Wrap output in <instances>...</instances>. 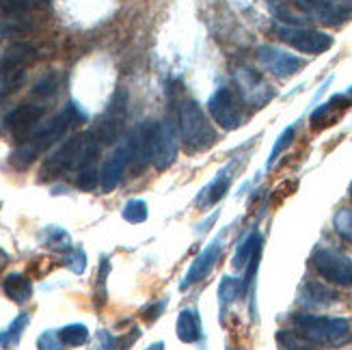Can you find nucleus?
Returning <instances> with one entry per match:
<instances>
[{"instance_id":"f257e3e1","label":"nucleus","mask_w":352,"mask_h":350,"mask_svg":"<svg viewBox=\"0 0 352 350\" xmlns=\"http://www.w3.org/2000/svg\"><path fill=\"white\" fill-rule=\"evenodd\" d=\"M82 121H87V113L80 109V104L69 102L63 113H58L56 117L45 121V124L37 126V130L9 156V162L20 171L26 169V166H30L35 162V158L41 154V151H45L54 143H58L72 126L82 124Z\"/></svg>"},{"instance_id":"f03ea898","label":"nucleus","mask_w":352,"mask_h":350,"mask_svg":"<svg viewBox=\"0 0 352 350\" xmlns=\"http://www.w3.org/2000/svg\"><path fill=\"white\" fill-rule=\"evenodd\" d=\"M294 331L316 346L342 348L352 342V329L346 318H329L314 314H296L292 318Z\"/></svg>"},{"instance_id":"7ed1b4c3","label":"nucleus","mask_w":352,"mask_h":350,"mask_svg":"<svg viewBox=\"0 0 352 350\" xmlns=\"http://www.w3.org/2000/svg\"><path fill=\"white\" fill-rule=\"evenodd\" d=\"M179 136L188 151H206L217 141V132L195 100H184L177 113Z\"/></svg>"},{"instance_id":"20e7f679","label":"nucleus","mask_w":352,"mask_h":350,"mask_svg":"<svg viewBox=\"0 0 352 350\" xmlns=\"http://www.w3.org/2000/svg\"><path fill=\"white\" fill-rule=\"evenodd\" d=\"M274 35H277L283 43L292 45L294 50L305 54H322L333 48V37L324 30H316L307 26H274Z\"/></svg>"},{"instance_id":"39448f33","label":"nucleus","mask_w":352,"mask_h":350,"mask_svg":"<svg viewBox=\"0 0 352 350\" xmlns=\"http://www.w3.org/2000/svg\"><path fill=\"white\" fill-rule=\"evenodd\" d=\"M244 102L232 87H219L208 100V111L223 130H236L244 121Z\"/></svg>"},{"instance_id":"423d86ee","label":"nucleus","mask_w":352,"mask_h":350,"mask_svg":"<svg viewBox=\"0 0 352 350\" xmlns=\"http://www.w3.org/2000/svg\"><path fill=\"white\" fill-rule=\"evenodd\" d=\"M89 134L91 132H82V134L72 136L69 141H65L54 151V154H50L48 158H45L41 164L39 177L41 179H54L58 175L67 173L69 169H78V162L82 156V149L89 141Z\"/></svg>"},{"instance_id":"0eeeda50","label":"nucleus","mask_w":352,"mask_h":350,"mask_svg":"<svg viewBox=\"0 0 352 350\" xmlns=\"http://www.w3.org/2000/svg\"><path fill=\"white\" fill-rule=\"evenodd\" d=\"M311 264L322 279L344 285V287L352 285V260L344 253L327 249V247L316 249L311 255Z\"/></svg>"},{"instance_id":"6e6552de","label":"nucleus","mask_w":352,"mask_h":350,"mask_svg":"<svg viewBox=\"0 0 352 350\" xmlns=\"http://www.w3.org/2000/svg\"><path fill=\"white\" fill-rule=\"evenodd\" d=\"M234 80H236L242 102L253 106V109H264V106L274 98L272 87L259 76V72H255L247 65H242L234 72Z\"/></svg>"},{"instance_id":"1a4fd4ad","label":"nucleus","mask_w":352,"mask_h":350,"mask_svg":"<svg viewBox=\"0 0 352 350\" xmlns=\"http://www.w3.org/2000/svg\"><path fill=\"white\" fill-rule=\"evenodd\" d=\"M300 11L320 24L340 26L352 18V5L346 0H296Z\"/></svg>"},{"instance_id":"9d476101","label":"nucleus","mask_w":352,"mask_h":350,"mask_svg":"<svg viewBox=\"0 0 352 350\" xmlns=\"http://www.w3.org/2000/svg\"><path fill=\"white\" fill-rule=\"evenodd\" d=\"M257 61L262 63L264 69H268L270 74L279 76V78H287V76H294L298 74L305 65H307V61L296 56V54H289L277 45H259L257 48Z\"/></svg>"},{"instance_id":"9b49d317","label":"nucleus","mask_w":352,"mask_h":350,"mask_svg":"<svg viewBox=\"0 0 352 350\" xmlns=\"http://www.w3.org/2000/svg\"><path fill=\"white\" fill-rule=\"evenodd\" d=\"M177 158V136L171 126V121H160L156 124L154 145H151V164L158 171L169 169Z\"/></svg>"},{"instance_id":"f8f14e48","label":"nucleus","mask_w":352,"mask_h":350,"mask_svg":"<svg viewBox=\"0 0 352 350\" xmlns=\"http://www.w3.org/2000/svg\"><path fill=\"white\" fill-rule=\"evenodd\" d=\"M43 113L45 109L39 104H20L5 117V128L22 143L37 130V124L41 121Z\"/></svg>"},{"instance_id":"ddd939ff","label":"nucleus","mask_w":352,"mask_h":350,"mask_svg":"<svg viewBox=\"0 0 352 350\" xmlns=\"http://www.w3.org/2000/svg\"><path fill=\"white\" fill-rule=\"evenodd\" d=\"M221 251H223V234L214 238L210 245L195 257V262L190 264L186 277L182 279L179 290H188L190 285H195L197 281H201L210 275V270L217 266V262L221 260Z\"/></svg>"},{"instance_id":"4468645a","label":"nucleus","mask_w":352,"mask_h":350,"mask_svg":"<svg viewBox=\"0 0 352 350\" xmlns=\"http://www.w3.org/2000/svg\"><path fill=\"white\" fill-rule=\"evenodd\" d=\"M132 162V149H130V143H121L113 154L111 158L104 162L102 166V173H100V186L104 193H111L119 186L121 177H124L128 164Z\"/></svg>"},{"instance_id":"2eb2a0df","label":"nucleus","mask_w":352,"mask_h":350,"mask_svg":"<svg viewBox=\"0 0 352 350\" xmlns=\"http://www.w3.org/2000/svg\"><path fill=\"white\" fill-rule=\"evenodd\" d=\"M154 132H156V121H143V124L132 132L128 139L132 149V160L136 169H143L151 162V145H154Z\"/></svg>"},{"instance_id":"dca6fc26","label":"nucleus","mask_w":352,"mask_h":350,"mask_svg":"<svg viewBox=\"0 0 352 350\" xmlns=\"http://www.w3.org/2000/svg\"><path fill=\"white\" fill-rule=\"evenodd\" d=\"M37 58V50L35 45L18 41L9 45L5 50L3 58H0V74H9V72H18V69H26L33 61Z\"/></svg>"},{"instance_id":"f3484780","label":"nucleus","mask_w":352,"mask_h":350,"mask_svg":"<svg viewBox=\"0 0 352 350\" xmlns=\"http://www.w3.org/2000/svg\"><path fill=\"white\" fill-rule=\"evenodd\" d=\"M229 173H232V164H227L225 169H221L217 175H214V179L201 190V195L197 197V204L201 208H210L214 204H219L227 195L229 184H232V175H229Z\"/></svg>"},{"instance_id":"a211bd4d","label":"nucleus","mask_w":352,"mask_h":350,"mask_svg":"<svg viewBox=\"0 0 352 350\" xmlns=\"http://www.w3.org/2000/svg\"><path fill=\"white\" fill-rule=\"evenodd\" d=\"M268 11L283 26H305L309 22V18L300 11L294 0H268Z\"/></svg>"},{"instance_id":"6ab92c4d","label":"nucleus","mask_w":352,"mask_h":350,"mask_svg":"<svg viewBox=\"0 0 352 350\" xmlns=\"http://www.w3.org/2000/svg\"><path fill=\"white\" fill-rule=\"evenodd\" d=\"M348 96H333L329 102L320 104L318 109L311 113L309 121L314 128H322V126H331L335 119H338L346 109H348Z\"/></svg>"},{"instance_id":"aec40b11","label":"nucleus","mask_w":352,"mask_h":350,"mask_svg":"<svg viewBox=\"0 0 352 350\" xmlns=\"http://www.w3.org/2000/svg\"><path fill=\"white\" fill-rule=\"evenodd\" d=\"M177 338L184 344H195L201 340L204 336V327H201V318H199L197 309H182L177 316Z\"/></svg>"},{"instance_id":"412c9836","label":"nucleus","mask_w":352,"mask_h":350,"mask_svg":"<svg viewBox=\"0 0 352 350\" xmlns=\"http://www.w3.org/2000/svg\"><path fill=\"white\" fill-rule=\"evenodd\" d=\"M3 292L13 303L24 305V303H28L30 296H33V283H30V279L22 275V272H11V275L3 279Z\"/></svg>"},{"instance_id":"4be33fe9","label":"nucleus","mask_w":352,"mask_h":350,"mask_svg":"<svg viewBox=\"0 0 352 350\" xmlns=\"http://www.w3.org/2000/svg\"><path fill=\"white\" fill-rule=\"evenodd\" d=\"M300 300L309 307H329L333 303H338V292H333L331 287L318 283V281H309L302 287Z\"/></svg>"},{"instance_id":"5701e85b","label":"nucleus","mask_w":352,"mask_h":350,"mask_svg":"<svg viewBox=\"0 0 352 350\" xmlns=\"http://www.w3.org/2000/svg\"><path fill=\"white\" fill-rule=\"evenodd\" d=\"M262 245H264L262 234H259L257 230L249 232L247 236H244V238L240 240V245H238V249H236V253H234L232 266H234L236 270H242L244 266H247V264L251 262V257H253L257 251H262Z\"/></svg>"},{"instance_id":"b1692460","label":"nucleus","mask_w":352,"mask_h":350,"mask_svg":"<svg viewBox=\"0 0 352 350\" xmlns=\"http://www.w3.org/2000/svg\"><path fill=\"white\" fill-rule=\"evenodd\" d=\"M39 242H41L43 247H48L52 251H58V253H67L69 249H74L72 236L63 230V227H58V225L43 227V230L39 232Z\"/></svg>"},{"instance_id":"393cba45","label":"nucleus","mask_w":352,"mask_h":350,"mask_svg":"<svg viewBox=\"0 0 352 350\" xmlns=\"http://www.w3.org/2000/svg\"><path fill=\"white\" fill-rule=\"evenodd\" d=\"M28 322H30V314L28 311H22L9 327H5L3 331H0V346H3V348L18 346L20 340H22L24 329L28 327Z\"/></svg>"},{"instance_id":"a878e982","label":"nucleus","mask_w":352,"mask_h":350,"mask_svg":"<svg viewBox=\"0 0 352 350\" xmlns=\"http://www.w3.org/2000/svg\"><path fill=\"white\" fill-rule=\"evenodd\" d=\"M33 28V22L26 20V15H5V18H0V35L3 37H22Z\"/></svg>"},{"instance_id":"bb28decb","label":"nucleus","mask_w":352,"mask_h":350,"mask_svg":"<svg viewBox=\"0 0 352 350\" xmlns=\"http://www.w3.org/2000/svg\"><path fill=\"white\" fill-rule=\"evenodd\" d=\"M244 285L242 279H234V277H223L221 285H219V303H221V311H225L236 298L244 296Z\"/></svg>"},{"instance_id":"cd10ccee","label":"nucleus","mask_w":352,"mask_h":350,"mask_svg":"<svg viewBox=\"0 0 352 350\" xmlns=\"http://www.w3.org/2000/svg\"><path fill=\"white\" fill-rule=\"evenodd\" d=\"M58 340L63 346L67 348H78L82 344L89 342V329L80 322H76V325H67L63 329H58Z\"/></svg>"},{"instance_id":"c85d7f7f","label":"nucleus","mask_w":352,"mask_h":350,"mask_svg":"<svg viewBox=\"0 0 352 350\" xmlns=\"http://www.w3.org/2000/svg\"><path fill=\"white\" fill-rule=\"evenodd\" d=\"M277 342L283 350H318V348H314L316 344L300 338L296 331H279Z\"/></svg>"},{"instance_id":"c756f323","label":"nucleus","mask_w":352,"mask_h":350,"mask_svg":"<svg viewBox=\"0 0 352 350\" xmlns=\"http://www.w3.org/2000/svg\"><path fill=\"white\" fill-rule=\"evenodd\" d=\"M147 215H149V212H147V204L143 199H130L124 206V210H121V217H124L132 225H139V223L147 221Z\"/></svg>"},{"instance_id":"7c9ffc66","label":"nucleus","mask_w":352,"mask_h":350,"mask_svg":"<svg viewBox=\"0 0 352 350\" xmlns=\"http://www.w3.org/2000/svg\"><path fill=\"white\" fill-rule=\"evenodd\" d=\"M294 136H296V126H289V128H285L283 132H281V136L277 139V143L272 145V149H270V156H268V162H266V166L270 169V166L277 162V158L283 154V151L292 145V141H294Z\"/></svg>"},{"instance_id":"2f4dec72","label":"nucleus","mask_w":352,"mask_h":350,"mask_svg":"<svg viewBox=\"0 0 352 350\" xmlns=\"http://www.w3.org/2000/svg\"><path fill=\"white\" fill-rule=\"evenodd\" d=\"M41 0H0V11L5 15H28Z\"/></svg>"},{"instance_id":"473e14b6","label":"nucleus","mask_w":352,"mask_h":350,"mask_svg":"<svg viewBox=\"0 0 352 350\" xmlns=\"http://www.w3.org/2000/svg\"><path fill=\"white\" fill-rule=\"evenodd\" d=\"M63 266L76 272V275H82L87 270V253L80 247L69 249L67 253H63Z\"/></svg>"},{"instance_id":"72a5a7b5","label":"nucleus","mask_w":352,"mask_h":350,"mask_svg":"<svg viewBox=\"0 0 352 350\" xmlns=\"http://www.w3.org/2000/svg\"><path fill=\"white\" fill-rule=\"evenodd\" d=\"M335 232H338L344 240L352 242V208H342L333 219Z\"/></svg>"},{"instance_id":"f704fd0d","label":"nucleus","mask_w":352,"mask_h":350,"mask_svg":"<svg viewBox=\"0 0 352 350\" xmlns=\"http://www.w3.org/2000/svg\"><path fill=\"white\" fill-rule=\"evenodd\" d=\"M100 184V173L94 166H85V169H80L78 173H76V186H78L80 190H96Z\"/></svg>"},{"instance_id":"c9c22d12","label":"nucleus","mask_w":352,"mask_h":350,"mask_svg":"<svg viewBox=\"0 0 352 350\" xmlns=\"http://www.w3.org/2000/svg\"><path fill=\"white\" fill-rule=\"evenodd\" d=\"M37 348L39 350H63L65 346L60 344L58 333L54 329H48V331H43L41 336L37 338Z\"/></svg>"},{"instance_id":"e433bc0d","label":"nucleus","mask_w":352,"mask_h":350,"mask_svg":"<svg viewBox=\"0 0 352 350\" xmlns=\"http://www.w3.org/2000/svg\"><path fill=\"white\" fill-rule=\"evenodd\" d=\"M109 272H111V264L104 257L102 266H100V275H98V292H96V300H98L100 307L104 305V300H106V277H109Z\"/></svg>"},{"instance_id":"4c0bfd02","label":"nucleus","mask_w":352,"mask_h":350,"mask_svg":"<svg viewBox=\"0 0 352 350\" xmlns=\"http://www.w3.org/2000/svg\"><path fill=\"white\" fill-rule=\"evenodd\" d=\"M56 91V76L54 74H48V76H43V78L33 87V94L35 96H52Z\"/></svg>"},{"instance_id":"58836bf2","label":"nucleus","mask_w":352,"mask_h":350,"mask_svg":"<svg viewBox=\"0 0 352 350\" xmlns=\"http://www.w3.org/2000/svg\"><path fill=\"white\" fill-rule=\"evenodd\" d=\"M96 350H119V340L109 331H98L96 336Z\"/></svg>"},{"instance_id":"ea45409f","label":"nucleus","mask_w":352,"mask_h":350,"mask_svg":"<svg viewBox=\"0 0 352 350\" xmlns=\"http://www.w3.org/2000/svg\"><path fill=\"white\" fill-rule=\"evenodd\" d=\"M166 303H169V300H158V303H154V305H149L147 309H143V318H145V322H156L158 320V318L162 316V311H164V307H166Z\"/></svg>"},{"instance_id":"a19ab883","label":"nucleus","mask_w":352,"mask_h":350,"mask_svg":"<svg viewBox=\"0 0 352 350\" xmlns=\"http://www.w3.org/2000/svg\"><path fill=\"white\" fill-rule=\"evenodd\" d=\"M141 338V331L139 329H132L130 333H128V336H124V338H117L119 340V350H126V348H130L136 340H139Z\"/></svg>"},{"instance_id":"79ce46f5","label":"nucleus","mask_w":352,"mask_h":350,"mask_svg":"<svg viewBox=\"0 0 352 350\" xmlns=\"http://www.w3.org/2000/svg\"><path fill=\"white\" fill-rule=\"evenodd\" d=\"M7 264H9V255H7L3 249H0V272H3V270L7 268Z\"/></svg>"},{"instance_id":"37998d69","label":"nucleus","mask_w":352,"mask_h":350,"mask_svg":"<svg viewBox=\"0 0 352 350\" xmlns=\"http://www.w3.org/2000/svg\"><path fill=\"white\" fill-rule=\"evenodd\" d=\"M145 350H164V344H162V342H156V344H151V346L145 348Z\"/></svg>"},{"instance_id":"c03bdc74","label":"nucleus","mask_w":352,"mask_h":350,"mask_svg":"<svg viewBox=\"0 0 352 350\" xmlns=\"http://www.w3.org/2000/svg\"><path fill=\"white\" fill-rule=\"evenodd\" d=\"M348 98H350V100H352V87H350V89H348Z\"/></svg>"},{"instance_id":"a18cd8bd","label":"nucleus","mask_w":352,"mask_h":350,"mask_svg":"<svg viewBox=\"0 0 352 350\" xmlns=\"http://www.w3.org/2000/svg\"><path fill=\"white\" fill-rule=\"evenodd\" d=\"M348 193H350V201H352V182H350V190Z\"/></svg>"}]
</instances>
